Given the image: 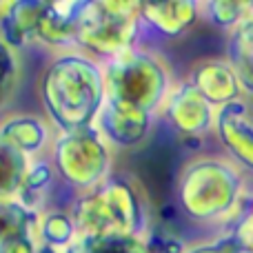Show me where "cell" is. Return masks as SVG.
<instances>
[{
	"mask_svg": "<svg viewBox=\"0 0 253 253\" xmlns=\"http://www.w3.org/2000/svg\"><path fill=\"white\" fill-rule=\"evenodd\" d=\"M38 93L58 133L93 126L107 98L102 62L80 49L56 53L40 76Z\"/></svg>",
	"mask_w": 253,
	"mask_h": 253,
	"instance_id": "obj_1",
	"label": "cell"
},
{
	"mask_svg": "<svg viewBox=\"0 0 253 253\" xmlns=\"http://www.w3.org/2000/svg\"><path fill=\"white\" fill-rule=\"evenodd\" d=\"M175 202L202 227H231L247 205L245 171L222 156H196L180 169Z\"/></svg>",
	"mask_w": 253,
	"mask_h": 253,
	"instance_id": "obj_2",
	"label": "cell"
},
{
	"mask_svg": "<svg viewBox=\"0 0 253 253\" xmlns=\"http://www.w3.org/2000/svg\"><path fill=\"white\" fill-rule=\"evenodd\" d=\"M71 215L80 236H131L147 238L151 209L142 187L126 175L111 173L100 187L74 202Z\"/></svg>",
	"mask_w": 253,
	"mask_h": 253,
	"instance_id": "obj_3",
	"label": "cell"
},
{
	"mask_svg": "<svg viewBox=\"0 0 253 253\" xmlns=\"http://www.w3.org/2000/svg\"><path fill=\"white\" fill-rule=\"evenodd\" d=\"M107 100L142 109L151 116L162 114L173 89L169 65L158 53L142 47H131L102 62Z\"/></svg>",
	"mask_w": 253,
	"mask_h": 253,
	"instance_id": "obj_4",
	"label": "cell"
},
{
	"mask_svg": "<svg viewBox=\"0 0 253 253\" xmlns=\"http://www.w3.org/2000/svg\"><path fill=\"white\" fill-rule=\"evenodd\" d=\"M49 160L53 171L69 187L87 193L111 175L114 149L93 125L76 131H60L53 138Z\"/></svg>",
	"mask_w": 253,
	"mask_h": 253,
	"instance_id": "obj_5",
	"label": "cell"
},
{
	"mask_svg": "<svg viewBox=\"0 0 253 253\" xmlns=\"http://www.w3.org/2000/svg\"><path fill=\"white\" fill-rule=\"evenodd\" d=\"M140 31H142L140 20L114 18L93 4L78 29L74 49H80V51L89 53L96 60L105 62L109 58L126 51V49L138 47Z\"/></svg>",
	"mask_w": 253,
	"mask_h": 253,
	"instance_id": "obj_6",
	"label": "cell"
},
{
	"mask_svg": "<svg viewBox=\"0 0 253 253\" xmlns=\"http://www.w3.org/2000/svg\"><path fill=\"white\" fill-rule=\"evenodd\" d=\"M215 109L189 80L175 83L162 107L171 129L184 140H200L215 129Z\"/></svg>",
	"mask_w": 253,
	"mask_h": 253,
	"instance_id": "obj_7",
	"label": "cell"
},
{
	"mask_svg": "<svg viewBox=\"0 0 253 253\" xmlns=\"http://www.w3.org/2000/svg\"><path fill=\"white\" fill-rule=\"evenodd\" d=\"M213 133L229 160L253 175V116L245 100L218 109Z\"/></svg>",
	"mask_w": 253,
	"mask_h": 253,
	"instance_id": "obj_8",
	"label": "cell"
},
{
	"mask_svg": "<svg viewBox=\"0 0 253 253\" xmlns=\"http://www.w3.org/2000/svg\"><path fill=\"white\" fill-rule=\"evenodd\" d=\"M153 120L156 116L147 114V111L105 98L96 126L102 133V138L111 144V149H133L149 138Z\"/></svg>",
	"mask_w": 253,
	"mask_h": 253,
	"instance_id": "obj_9",
	"label": "cell"
},
{
	"mask_svg": "<svg viewBox=\"0 0 253 253\" xmlns=\"http://www.w3.org/2000/svg\"><path fill=\"white\" fill-rule=\"evenodd\" d=\"M202 18V0H142V29L165 40H178Z\"/></svg>",
	"mask_w": 253,
	"mask_h": 253,
	"instance_id": "obj_10",
	"label": "cell"
},
{
	"mask_svg": "<svg viewBox=\"0 0 253 253\" xmlns=\"http://www.w3.org/2000/svg\"><path fill=\"white\" fill-rule=\"evenodd\" d=\"M187 80L215 109L242 100L245 96V87L227 58H205V60L193 62Z\"/></svg>",
	"mask_w": 253,
	"mask_h": 253,
	"instance_id": "obj_11",
	"label": "cell"
},
{
	"mask_svg": "<svg viewBox=\"0 0 253 253\" xmlns=\"http://www.w3.org/2000/svg\"><path fill=\"white\" fill-rule=\"evenodd\" d=\"M93 4L96 0H47L38 42L62 51L74 49L78 29Z\"/></svg>",
	"mask_w": 253,
	"mask_h": 253,
	"instance_id": "obj_12",
	"label": "cell"
},
{
	"mask_svg": "<svg viewBox=\"0 0 253 253\" xmlns=\"http://www.w3.org/2000/svg\"><path fill=\"white\" fill-rule=\"evenodd\" d=\"M47 0H7L0 9V38L11 49L38 42Z\"/></svg>",
	"mask_w": 253,
	"mask_h": 253,
	"instance_id": "obj_13",
	"label": "cell"
},
{
	"mask_svg": "<svg viewBox=\"0 0 253 253\" xmlns=\"http://www.w3.org/2000/svg\"><path fill=\"white\" fill-rule=\"evenodd\" d=\"M0 135L27 158H40L53 144V126L34 114H11L0 120Z\"/></svg>",
	"mask_w": 253,
	"mask_h": 253,
	"instance_id": "obj_14",
	"label": "cell"
},
{
	"mask_svg": "<svg viewBox=\"0 0 253 253\" xmlns=\"http://www.w3.org/2000/svg\"><path fill=\"white\" fill-rule=\"evenodd\" d=\"M40 211L29 209L18 198L0 200V245L18 238H38Z\"/></svg>",
	"mask_w": 253,
	"mask_h": 253,
	"instance_id": "obj_15",
	"label": "cell"
},
{
	"mask_svg": "<svg viewBox=\"0 0 253 253\" xmlns=\"http://www.w3.org/2000/svg\"><path fill=\"white\" fill-rule=\"evenodd\" d=\"M227 60L236 69L245 93L253 96V16L229 34Z\"/></svg>",
	"mask_w": 253,
	"mask_h": 253,
	"instance_id": "obj_16",
	"label": "cell"
},
{
	"mask_svg": "<svg viewBox=\"0 0 253 253\" xmlns=\"http://www.w3.org/2000/svg\"><path fill=\"white\" fill-rule=\"evenodd\" d=\"M78 240V227L71 215V211L51 209L42 211L38 220V242L49 245L53 249L67 251Z\"/></svg>",
	"mask_w": 253,
	"mask_h": 253,
	"instance_id": "obj_17",
	"label": "cell"
},
{
	"mask_svg": "<svg viewBox=\"0 0 253 253\" xmlns=\"http://www.w3.org/2000/svg\"><path fill=\"white\" fill-rule=\"evenodd\" d=\"M29 162L31 158L20 153L13 144H9L0 135V200L18 198L27 169H29Z\"/></svg>",
	"mask_w": 253,
	"mask_h": 253,
	"instance_id": "obj_18",
	"label": "cell"
},
{
	"mask_svg": "<svg viewBox=\"0 0 253 253\" xmlns=\"http://www.w3.org/2000/svg\"><path fill=\"white\" fill-rule=\"evenodd\" d=\"M65 253H153L144 238L80 236Z\"/></svg>",
	"mask_w": 253,
	"mask_h": 253,
	"instance_id": "obj_19",
	"label": "cell"
},
{
	"mask_svg": "<svg viewBox=\"0 0 253 253\" xmlns=\"http://www.w3.org/2000/svg\"><path fill=\"white\" fill-rule=\"evenodd\" d=\"M53 165L51 160H44L42 156L34 158L29 162V169H27L25 175V182L20 187V193H18V200L22 205H27L29 209L40 211V205H42L44 196H47V189L51 187V180H53ZM42 213V211H40Z\"/></svg>",
	"mask_w": 253,
	"mask_h": 253,
	"instance_id": "obj_20",
	"label": "cell"
},
{
	"mask_svg": "<svg viewBox=\"0 0 253 253\" xmlns=\"http://www.w3.org/2000/svg\"><path fill=\"white\" fill-rule=\"evenodd\" d=\"M202 16L213 27L231 34L253 16V0H202Z\"/></svg>",
	"mask_w": 253,
	"mask_h": 253,
	"instance_id": "obj_21",
	"label": "cell"
},
{
	"mask_svg": "<svg viewBox=\"0 0 253 253\" xmlns=\"http://www.w3.org/2000/svg\"><path fill=\"white\" fill-rule=\"evenodd\" d=\"M18 83H20V58H18V51L0 38V107H4L9 102Z\"/></svg>",
	"mask_w": 253,
	"mask_h": 253,
	"instance_id": "obj_22",
	"label": "cell"
},
{
	"mask_svg": "<svg viewBox=\"0 0 253 253\" xmlns=\"http://www.w3.org/2000/svg\"><path fill=\"white\" fill-rule=\"evenodd\" d=\"M233 236V240L242 247L247 253H253V202H247L242 213L236 218V222L227 229Z\"/></svg>",
	"mask_w": 253,
	"mask_h": 253,
	"instance_id": "obj_23",
	"label": "cell"
},
{
	"mask_svg": "<svg viewBox=\"0 0 253 253\" xmlns=\"http://www.w3.org/2000/svg\"><path fill=\"white\" fill-rule=\"evenodd\" d=\"M184 253H247L233 240V236L229 231H224L222 236L213 238V240L207 242H196V245H189Z\"/></svg>",
	"mask_w": 253,
	"mask_h": 253,
	"instance_id": "obj_24",
	"label": "cell"
},
{
	"mask_svg": "<svg viewBox=\"0 0 253 253\" xmlns=\"http://www.w3.org/2000/svg\"><path fill=\"white\" fill-rule=\"evenodd\" d=\"M96 7L100 9V11L114 16V18L140 20V7H142V0H96Z\"/></svg>",
	"mask_w": 253,
	"mask_h": 253,
	"instance_id": "obj_25",
	"label": "cell"
},
{
	"mask_svg": "<svg viewBox=\"0 0 253 253\" xmlns=\"http://www.w3.org/2000/svg\"><path fill=\"white\" fill-rule=\"evenodd\" d=\"M36 253H65V251L53 249V247H49V245H42V242H38V251H36Z\"/></svg>",
	"mask_w": 253,
	"mask_h": 253,
	"instance_id": "obj_26",
	"label": "cell"
},
{
	"mask_svg": "<svg viewBox=\"0 0 253 253\" xmlns=\"http://www.w3.org/2000/svg\"><path fill=\"white\" fill-rule=\"evenodd\" d=\"M4 2H7V0H0V9H2V4H4Z\"/></svg>",
	"mask_w": 253,
	"mask_h": 253,
	"instance_id": "obj_27",
	"label": "cell"
}]
</instances>
